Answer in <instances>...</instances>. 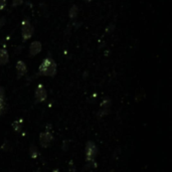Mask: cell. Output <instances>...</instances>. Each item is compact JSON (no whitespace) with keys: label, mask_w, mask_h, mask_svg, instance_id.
Segmentation results:
<instances>
[{"label":"cell","mask_w":172,"mask_h":172,"mask_svg":"<svg viewBox=\"0 0 172 172\" xmlns=\"http://www.w3.org/2000/svg\"><path fill=\"white\" fill-rule=\"evenodd\" d=\"M57 74V63L53 58L47 57L38 67V75L45 77H54Z\"/></svg>","instance_id":"6da1fadb"},{"label":"cell","mask_w":172,"mask_h":172,"mask_svg":"<svg viewBox=\"0 0 172 172\" xmlns=\"http://www.w3.org/2000/svg\"><path fill=\"white\" fill-rule=\"evenodd\" d=\"M34 33V27L30 23L29 19H24L21 22V37H22V41H26L29 40Z\"/></svg>","instance_id":"7a4b0ae2"},{"label":"cell","mask_w":172,"mask_h":172,"mask_svg":"<svg viewBox=\"0 0 172 172\" xmlns=\"http://www.w3.org/2000/svg\"><path fill=\"white\" fill-rule=\"evenodd\" d=\"M98 153V148L96 144L92 141H89L87 145H86V149H85V155H86V160L87 161H91L94 160L95 157H96Z\"/></svg>","instance_id":"3957f363"},{"label":"cell","mask_w":172,"mask_h":172,"mask_svg":"<svg viewBox=\"0 0 172 172\" xmlns=\"http://www.w3.org/2000/svg\"><path fill=\"white\" fill-rule=\"evenodd\" d=\"M47 93L46 90L42 85H38L35 89V102L36 103H41L46 100Z\"/></svg>","instance_id":"277c9868"},{"label":"cell","mask_w":172,"mask_h":172,"mask_svg":"<svg viewBox=\"0 0 172 172\" xmlns=\"http://www.w3.org/2000/svg\"><path fill=\"white\" fill-rule=\"evenodd\" d=\"M51 140H53V135H51V133L49 132V131L41 133L40 136V145L42 146V147H44V148H46L47 146L50 144Z\"/></svg>","instance_id":"5b68a950"},{"label":"cell","mask_w":172,"mask_h":172,"mask_svg":"<svg viewBox=\"0 0 172 172\" xmlns=\"http://www.w3.org/2000/svg\"><path fill=\"white\" fill-rule=\"evenodd\" d=\"M111 107V100L109 98H105L101 103V111L98 113L99 117H103L109 113V109Z\"/></svg>","instance_id":"8992f818"},{"label":"cell","mask_w":172,"mask_h":172,"mask_svg":"<svg viewBox=\"0 0 172 172\" xmlns=\"http://www.w3.org/2000/svg\"><path fill=\"white\" fill-rule=\"evenodd\" d=\"M41 42L40 41H33L31 44L29 45V57H34V55L38 54L41 51Z\"/></svg>","instance_id":"52a82bcc"},{"label":"cell","mask_w":172,"mask_h":172,"mask_svg":"<svg viewBox=\"0 0 172 172\" xmlns=\"http://www.w3.org/2000/svg\"><path fill=\"white\" fill-rule=\"evenodd\" d=\"M16 72H17V78H22V77L27 72V67L22 61H18L16 63Z\"/></svg>","instance_id":"ba28073f"},{"label":"cell","mask_w":172,"mask_h":172,"mask_svg":"<svg viewBox=\"0 0 172 172\" xmlns=\"http://www.w3.org/2000/svg\"><path fill=\"white\" fill-rule=\"evenodd\" d=\"M6 111L5 104V92L2 87H0V116H2Z\"/></svg>","instance_id":"9c48e42d"},{"label":"cell","mask_w":172,"mask_h":172,"mask_svg":"<svg viewBox=\"0 0 172 172\" xmlns=\"http://www.w3.org/2000/svg\"><path fill=\"white\" fill-rule=\"evenodd\" d=\"M9 62V53L6 49H0V67Z\"/></svg>","instance_id":"30bf717a"},{"label":"cell","mask_w":172,"mask_h":172,"mask_svg":"<svg viewBox=\"0 0 172 172\" xmlns=\"http://www.w3.org/2000/svg\"><path fill=\"white\" fill-rule=\"evenodd\" d=\"M78 13H79V8H78V6H77V5L72 6L70 11H68V15H70V18L71 19L77 18V16H78Z\"/></svg>","instance_id":"8fae6325"},{"label":"cell","mask_w":172,"mask_h":172,"mask_svg":"<svg viewBox=\"0 0 172 172\" xmlns=\"http://www.w3.org/2000/svg\"><path fill=\"white\" fill-rule=\"evenodd\" d=\"M12 128H13L17 133L21 132V129H22V121H21V120H16V121L12 123Z\"/></svg>","instance_id":"7c38bea8"},{"label":"cell","mask_w":172,"mask_h":172,"mask_svg":"<svg viewBox=\"0 0 172 172\" xmlns=\"http://www.w3.org/2000/svg\"><path fill=\"white\" fill-rule=\"evenodd\" d=\"M29 154H30V156L32 158H36L37 157L38 151H37V148L34 145H31L30 148H29Z\"/></svg>","instance_id":"4fadbf2b"},{"label":"cell","mask_w":172,"mask_h":172,"mask_svg":"<svg viewBox=\"0 0 172 172\" xmlns=\"http://www.w3.org/2000/svg\"><path fill=\"white\" fill-rule=\"evenodd\" d=\"M23 3V0H12V6L17 7Z\"/></svg>","instance_id":"5bb4252c"},{"label":"cell","mask_w":172,"mask_h":172,"mask_svg":"<svg viewBox=\"0 0 172 172\" xmlns=\"http://www.w3.org/2000/svg\"><path fill=\"white\" fill-rule=\"evenodd\" d=\"M6 23V18L5 17H0V29H1Z\"/></svg>","instance_id":"9a60e30c"},{"label":"cell","mask_w":172,"mask_h":172,"mask_svg":"<svg viewBox=\"0 0 172 172\" xmlns=\"http://www.w3.org/2000/svg\"><path fill=\"white\" fill-rule=\"evenodd\" d=\"M6 7V0H0V10H3Z\"/></svg>","instance_id":"2e32d148"},{"label":"cell","mask_w":172,"mask_h":172,"mask_svg":"<svg viewBox=\"0 0 172 172\" xmlns=\"http://www.w3.org/2000/svg\"><path fill=\"white\" fill-rule=\"evenodd\" d=\"M86 2H91V1H93V0H85Z\"/></svg>","instance_id":"e0dca14e"},{"label":"cell","mask_w":172,"mask_h":172,"mask_svg":"<svg viewBox=\"0 0 172 172\" xmlns=\"http://www.w3.org/2000/svg\"><path fill=\"white\" fill-rule=\"evenodd\" d=\"M53 172H59V170H58V169H55V170H53Z\"/></svg>","instance_id":"ac0fdd59"}]
</instances>
